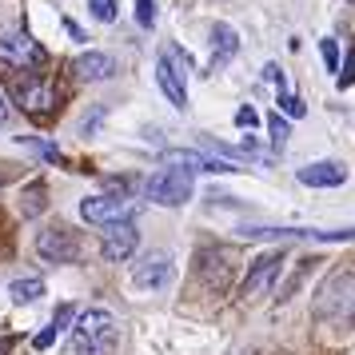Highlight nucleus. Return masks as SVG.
Returning <instances> with one entry per match:
<instances>
[{"mask_svg": "<svg viewBox=\"0 0 355 355\" xmlns=\"http://www.w3.org/2000/svg\"><path fill=\"white\" fill-rule=\"evenodd\" d=\"M120 343V323L104 307H88L72 320V343L68 355H112Z\"/></svg>", "mask_w": 355, "mask_h": 355, "instance_id": "f257e3e1", "label": "nucleus"}, {"mask_svg": "<svg viewBox=\"0 0 355 355\" xmlns=\"http://www.w3.org/2000/svg\"><path fill=\"white\" fill-rule=\"evenodd\" d=\"M144 196L152 204H160V208H180V204L192 200V176L180 172V168H164V172H156L144 184Z\"/></svg>", "mask_w": 355, "mask_h": 355, "instance_id": "f03ea898", "label": "nucleus"}, {"mask_svg": "<svg viewBox=\"0 0 355 355\" xmlns=\"http://www.w3.org/2000/svg\"><path fill=\"white\" fill-rule=\"evenodd\" d=\"M12 96H17V104L28 116H49L56 108V88L44 76H17L12 80Z\"/></svg>", "mask_w": 355, "mask_h": 355, "instance_id": "7ed1b4c3", "label": "nucleus"}, {"mask_svg": "<svg viewBox=\"0 0 355 355\" xmlns=\"http://www.w3.org/2000/svg\"><path fill=\"white\" fill-rule=\"evenodd\" d=\"M279 268H284V252H268V256H259L256 263L248 268V275H243L240 300H259V295L279 279Z\"/></svg>", "mask_w": 355, "mask_h": 355, "instance_id": "20e7f679", "label": "nucleus"}, {"mask_svg": "<svg viewBox=\"0 0 355 355\" xmlns=\"http://www.w3.org/2000/svg\"><path fill=\"white\" fill-rule=\"evenodd\" d=\"M80 216L100 227L120 224V220H132V200H124V196H88V200H80Z\"/></svg>", "mask_w": 355, "mask_h": 355, "instance_id": "39448f33", "label": "nucleus"}, {"mask_svg": "<svg viewBox=\"0 0 355 355\" xmlns=\"http://www.w3.org/2000/svg\"><path fill=\"white\" fill-rule=\"evenodd\" d=\"M0 64L36 68V64H44V49L28 33H8V36H0Z\"/></svg>", "mask_w": 355, "mask_h": 355, "instance_id": "423d86ee", "label": "nucleus"}, {"mask_svg": "<svg viewBox=\"0 0 355 355\" xmlns=\"http://www.w3.org/2000/svg\"><path fill=\"white\" fill-rule=\"evenodd\" d=\"M136 243H140V232H136V224H132V220H120V224H108L100 252H104V259H108V263H124V259L136 252Z\"/></svg>", "mask_w": 355, "mask_h": 355, "instance_id": "0eeeda50", "label": "nucleus"}, {"mask_svg": "<svg viewBox=\"0 0 355 355\" xmlns=\"http://www.w3.org/2000/svg\"><path fill=\"white\" fill-rule=\"evenodd\" d=\"M172 275H176V268H172V256L168 252H148L132 268V284L136 288H164V284H172Z\"/></svg>", "mask_w": 355, "mask_h": 355, "instance_id": "6e6552de", "label": "nucleus"}, {"mask_svg": "<svg viewBox=\"0 0 355 355\" xmlns=\"http://www.w3.org/2000/svg\"><path fill=\"white\" fill-rule=\"evenodd\" d=\"M164 168H180V172H236L227 160H211V156H204V152H188V148H168L160 156Z\"/></svg>", "mask_w": 355, "mask_h": 355, "instance_id": "1a4fd4ad", "label": "nucleus"}, {"mask_svg": "<svg viewBox=\"0 0 355 355\" xmlns=\"http://www.w3.org/2000/svg\"><path fill=\"white\" fill-rule=\"evenodd\" d=\"M36 252L52 259V263H72L76 259V240H72L68 227H49V232L36 236Z\"/></svg>", "mask_w": 355, "mask_h": 355, "instance_id": "9d476101", "label": "nucleus"}, {"mask_svg": "<svg viewBox=\"0 0 355 355\" xmlns=\"http://www.w3.org/2000/svg\"><path fill=\"white\" fill-rule=\"evenodd\" d=\"M300 184H307V188H339V184H347V168L336 160L307 164V168H300Z\"/></svg>", "mask_w": 355, "mask_h": 355, "instance_id": "9b49d317", "label": "nucleus"}, {"mask_svg": "<svg viewBox=\"0 0 355 355\" xmlns=\"http://www.w3.org/2000/svg\"><path fill=\"white\" fill-rule=\"evenodd\" d=\"M156 84L164 88V96L172 100L176 108H188V76L184 72H176V68L168 64V60H156Z\"/></svg>", "mask_w": 355, "mask_h": 355, "instance_id": "f8f14e48", "label": "nucleus"}, {"mask_svg": "<svg viewBox=\"0 0 355 355\" xmlns=\"http://www.w3.org/2000/svg\"><path fill=\"white\" fill-rule=\"evenodd\" d=\"M72 72H76L80 80H108L116 72V60L108 52H84V56L72 60Z\"/></svg>", "mask_w": 355, "mask_h": 355, "instance_id": "ddd939ff", "label": "nucleus"}, {"mask_svg": "<svg viewBox=\"0 0 355 355\" xmlns=\"http://www.w3.org/2000/svg\"><path fill=\"white\" fill-rule=\"evenodd\" d=\"M236 49H240L236 28H232V24H216V28H211V68L227 64V60L236 56Z\"/></svg>", "mask_w": 355, "mask_h": 355, "instance_id": "4468645a", "label": "nucleus"}, {"mask_svg": "<svg viewBox=\"0 0 355 355\" xmlns=\"http://www.w3.org/2000/svg\"><path fill=\"white\" fill-rule=\"evenodd\" d=\"M72 320H76V307H68V304H64V307H56L52 323L44 327V331H36V336H33V347H36V352L52 347V343H56V339H60V336L68 331V323H72Z\"/></svg>", "mask_w": 355, "mask_h": 355, "instance_id": "2eb2a0df", "label": "nucleus"}, {"mask_svg": "<svg viewBox=\"0 0 355 355\" xmlns=\"http://www.w3.org/2000/svg\"><path fill=\"white\" fill-rule=\"evenodd\" d=\"M8 295H12V304H33V300L44 295V279H12Z\"/></svg>", "mask_w": 355, "mask_h": 355, "instance_id": "dca6fc26", "label": "nucleus"}, {"mask_svg": "<svg viewBox=\"0 0 355 355\" xmlns=\"http://www.w3.org/2000/svg\"><path fill=\"white\" fill-rule=\"evenodd\" d=\"M268 128H272V144H275V148H284V144H288L291 128H288V120H284L279 112H272V116H268Z\"/></svg>", "mask_w": 355, "mask_h": 355, "instance_id": "f3484780", "label": "nucleus"}, {"mask_svg": "<svg viewBox=\"0 0 355 355\" xmlns=\"http://www.w3.org/2000/svg\"><path fill=\"white\" fill-rule=\"evenodd\" d=\"M136 24L152 28L156 24V0H136Z\"/></svg>", "mask_w": 355, "mask_h": 355, "instance_id": "a211bd4d", "label": "nucleus"}, {"mask_svg": "<svg viewBox=\"0 0 355 355\" xmlns=\"http://www.w3.org/2000/svg\"><path fill=\"white\" fill-rule=\"evenodd\" d=\"M88 8H92V17L104 20V24L116 20V0H88Z\"/></svg>", "mask_w": 355, "mask_h": 355, "instance_id": "6ab92c4d", "label": "nucleus"}, {"mask_svg": "<svg viewBox=\"0 0 355 355\" xmlns=\"http://www.w3.org/2000/svg\"><path fill=\"white\" fill-rule=\"evenodd\" d=\"M279 108L291 116V120H300V116H307V108H304V100L300 96H291V92H279Z\"/></svg>", "mask_w": 355, "mask_h": 355, "instance_id": "aec40b11", "label": "nucleus"}, {"mask_svg": "<svg viewBox=\"0 0 355 355\" xmlns=\"http://www.w3.org/2000/svg\"><path fill=\"white\" fill-rule=\"evenodd\" d=\"M320 52H323V64H327V72H339V49L336 40L327 36V40H320Z\"/></svg>", "mask_w": 355, "mask_h": 355, "instance_id": "412c9836", "label": "nucleus"}, {"mask_svg": "<svg viewBox=\"0 0 355 355\" xmlns=\"http://www.w3.org/2000/svg\"><path fill=\"white\" fill-rule=\"evenodd\" d=\"M236 124H240V128H256V124H259L256 108H252V104H243L240 112H236Z\"/></svg>", "mask_w": 355, "mask_h": 355, "instance_id": "4be33fe9", "label": "nucleus"}, {"mask_svg": "<svg viewBox=\"0 0 355 355\" xmlns=\"http://www.w3.org/2000/svg\"><path fill=\"white\" fill-rule=\"evenodd\" d=\"M28 200H33V204L24 208V216H33V211H40V208H44V188H40V184H33V192H28Z\"/></svg>", "mask_w": 355, "mask_h": 355, "instance_id": "5701e85b", "label": "nucleus"}, {"mask_svg": "<svg viewBox=\"0 0 355 355\" xmlns=\"http://www.w3.org/2000/svg\"><path fill=\"white\" fill-rule=\"evenodd\" d=\"M339 84H355V49H352V60H347V72L339 76Z\"/></svg>", "mask_w": 355, "mask_h": 355, "instance_id": "b1692460", "label": "nucleus"}, {"mask_svg": "<svg viewBox=\"0 0 355 355\" xmlns=\"http://www.w3.org/2000/svg\"><path fill=\"white\" fill-rule=\"evenodd\" d=\"M8 120V100H4V92H0V124Z\"/></svg>", "mask_w": 355, "mask_h": 355, "instance_id": "393cba45", "label": "nucleus"}]
</instances>
